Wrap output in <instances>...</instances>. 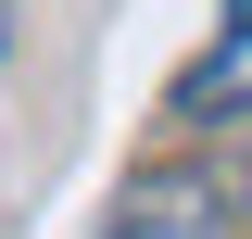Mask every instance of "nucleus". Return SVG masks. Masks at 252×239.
<instances>
[{
  "mask_svg": "<svg viewBox=\"0 0 252 239\" xmlns=\"http://www.w3.org/2000/svg\"><path fill=\"white\" fill-rule=\"evenodd\" d=\"M114 239H252V189L215 164H152V177H126Z\"/></svg>",
  "mask_w": 252,
  "mask_h": 239,
  "instance_id": "1",
  "label": "nucleus"
},
{
  "mask_svg": "<svg viewBox=\"0 0 252 239\" xmlns=\"http://www.w3.org/2000/svg\"><path fill=\"white\" fill-rule=\"evenodd\" d=\"M177 114H189V126H227V114H252V0H227V38H215V51L177 76Z\"/></svg>",
  "mask_w": 252,
  "mask_h": 239,
  "instance_id": "2",
  "label": "nucleus"
}]
</instances>
